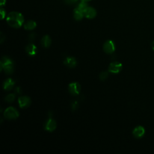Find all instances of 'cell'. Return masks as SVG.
I'll use <instances>...</instances> for the list:
<instances>
[{
    "mask_svg": "<svg viewBox=\"0 0 154 154\" xmlns=\"http://www.w3.org/2000/svg\"><path fill=\"white\" fill-rule=\"evenodd\" d=\"M76 63L77 62L76 59L74 57H67L64 61V64L67 67L70 68L75 67L76 65Z\"/></svg>",
    "mask_w": 154,
    "mask_h": 154,
    "instance_id": "cell-11",
    "label": "cell"
},
{
    "mask_svg": "<svg viewBox=\"0 0 154 154\" xmlns=\"http://www.w3.org/2000/svg\"><path fill=\"white\" fill-rule=\"evenodd\" d=\"M84 16L88 19H93L96 16V10L91 7H88L84 11Z\"/></svg>",
    "mask_w": 154,
    "mask_h": 154,
    "instance_id": "cell-9",
    "label": "cell"
},
{
    "mask_svg": "<svg viewBox=\"0 0 154 154\" xmlns=\"http://www.w3.org/2000/svg\"><path fill=\"white\" fill-rule=\"evenodd\" d=\"M5 2H6V0H1V3H0L1 5V6H2V5H5Z\"/></svg>",
    "mask_w": 154,
    "mask_h": 154,
    "instance_id": "cell-26",
    "label": "cell"
},
{
    "mask_svg": "<svg viewBox=\"0 0 154 154\" xmlns=\"http://www.w3.org/2000/svg\"><path fill=\"white\" fill-rule=\"evenodd\" d=\"M73 16L75 20H80L84 16V12H82V11L76 8L73 11Z\"/></svg>",
    "mask_w": 154,
    "mask_h": 154,
    "instance_id": "cell-14",
    "label": "cell"
},
{
    "mask_svg": "<svg viewBox=\"0 0 154 154\" xmlns=\"http://www.w3.org/2000/svg\"><path fill=\"white\" fill-rule=\"evenodd\" d=\"M152 49H153V50L154 51V41L152 42Z\"/></svg>",
    "mask_w": 154,
    "mask_h": 154,
    "instance_id": "cell-27",
    "label": "cell"
},
{
    "mask_svg": "<svg viewBox=\"0 0 154 154\" xmlns=\"http://www.w3.org/2000/svg\"><path fill=\"white\" fill-rule=\"evenodd\" d=\"M15 92L18 94H20L22 93V89L20 87H17L15 88Z\"/></svg>",
    "mask_w": 154,
    "mask_h": 154,
    "instance_id": "cell-23",
    "label": "cell"
},
{
    "mask_svg": "<svg viewBox=\"0 0 154 154\" xmlns=\"http://www.w3.org/2000/svg\"><path fill=\"white\" fill-rule=\"evenodd\" d=\"M15 99V95L14 94H8L5 98V100L7 102H8V103H11L13 102V100H14Z\"/></svg>",
    "mask_w": 154,
    "mask_h": 154,
    "instance_id": "cell-18",
    "label": "cell"
},
{
    "mask_svg": "<svg viewBox=\"0 0 154 154\" xmlns=\"http://www.w3.org/2000/svg\"><path fill=\"white\" fill-rule=\"evenodd\" d=\"M56 127H57L56 122H55L54 120H53V119H52L50 118V119L47 121V122H46V125H45V129H46V131H48L52 132V131H54Z\"/></svg>",
    "mask_w": 154,
    "mask_h": 154,
    "instance_id": "cell-10",
    "label": "cell"
},
{
    "mask_svg": "<svg viewBox=\"0 0 154 154\" xmlns=\"http://www.w3.org/2000/svg\"><path fill=\"white\" fill-rule=\"evenodd\" d=\"M26 52L29 55H34L37 53V47L34 45V44H29L26 46Z\"/></svg>",
    "mask_w": 154,
    "mask_h": 154,
    "instance_id": "cell-13",
    "label": "cell"
},
{
    "mask_svg": "<svg viewBox=\"0 0 154 154\" xmlns=\"http://www.w3.org/2000/svg\"><path fill=\"white\" fill-rule=\"evenodd\" d=\"M4 69L7 74H11L13 72V63L11 59L3 57L1 61V70Z\"/></svg>",
    "mask_w": 154,
    "mask_h": 154,
    "instance_id": "cell-2",
    "label": "cell"
},
{
    "mask_svg": "<svg viewBox=\"0 0 154 154\" xmlns=\"http://www.w3.org/2000/svg\"><path fill=\"white\" fill-rule=\"evenodd\" d=\"M51 39L48 35H45L42 39V44L45 48H48L51 45Z\"/></svg>",
    "mask_w": 154,
    "mask_h": 154,
    "instance_id": "cell-16",
    "label": "cell"
},
{
    "mask_svg": "<svg viewBox=\"0 0 154 154\" xmlns=\"http://www.w3.org/2000/svg\"><path fill=\"white\" fill-rule=\"evenodd\" d=\"M7 22L11 27L17 28L22 25L24 18L21 13L17 11H11L7 17Z\"/></svg>",
    "mask_w": 154,
    "mask_h": 154,
    "instance_id": "cell-1",
    "label": "cell"
},
{
    "mask_svg": "<svg viewBox=\"0 0 154 154\" xmlns=\"http://www.w3.org/2000/svg\"><path fill=\"white\" fill-rule=\"evenodd\" d=\"M82 1H84V2H88V1H90L91 0H81Z\"/></svg>",
    "mask_w": 154,
    "mask_h": 154,
    "instance_id": "cell-28",
    "label": "cell"
},
{
    "mask_svg": "<svg viewBox=\"0 0 154 154\" xmlns=\"http://www.w3.org/2000/svg\"><path fill=\"white\" fill-rule=\"evenodd\" d=\"M108 76V73L107 72H102L99 75V78L102 81H104Z\"/></svg>",
    "mask_w": 154,
    "mask_h": 154,
    "instance_id": "cell-19",
    "label": "cell"
},
{
    "mask_svg": "<svg viewBox=\"0 0 154 154\" xmlns=\"http://www.w3.org/2000/svg\"><path fill=\"white\" fill-rule=\"evenodd\" d=\"M122 69V64L119 62L111 63L108 67L109 72L112 73H117L121 71Z\"/></svg>",
    "mask_w": 154,
    "mask_h": 154,
    "instance_id": "cell-4",
    "label": "cell"
},
{
    "mask_svg": "<svg viewBox=\"0 0 154 154\" xmlns=\"http://www.w3.org/2000/svg\"><path fill=\"white\" fill-rule=\"evenodd\" d=\"M36 23L34 20H28L24 24V28L26 30H32L36 27Z\"/></svg>",
    "mask_w": 154,
    "mask_h": 154,
    "instance_id": "cell-15",
    "label": "cell"
},
{
    "mask_svg": "<svg viewBox=\"0 0 154 154\" xmlns=\"http://www.w3.org/2000/svg\"><path fill=\"white\" fill-rule=\"evenodd\" d=\"M0 11H1V19H3L5 16V11L2 8H1Z\"/></svg>",
    "mask_w": 154,
    "mask_h": 154,
    "instance_id": "cell-20",
    "label": "cell"
},
{
    "mask_svg": "<svg viewBox=\"0 0 154 154\" xmlns=\"http://www.w3.org/2000/svg\"><path fill=\"white\" fill-rule=\"evenodd\" d=\"M144 134H145V129L141 126H138L135 127L134 129L132 132L133 135L137 138H141L142 137H143Z\"/></svg>",
    "mask_w": 154,
    "mask_h": 154,
    "instance_id": "cell-8",
    "label": "cell"
},
{
    "mask_svg": "<svg viewBox=\"0 0 154 154\" xmlns=\"http://www.w3.org/2000/svg\"><path fill=\"white\" fill-rule=\"evenodd\" d=\"M115 49V44L112 40H108L103 45V50L106 53L111 54L114 52Z\"/></svg>",
    "mask_w": 154,
    "mask_h": 154,
    "instance_id": "cell-6",
    "label": "cell"
},
{
    "mask_svg": "<svg viewBox=\"0 0 154 154\" xmlns=\"http://www.w3.org/2000/svg\"><path fill=\"white\" fill-rule=\"evenodd\" d=\"M88 4H87V2H84V1H81V2H79L77 6V8L79 9V10L82 11V12H84L85 9L88 7Z\"/></svg>",
    "mask_w": 154,
    "mask_h": 154,
    "instance_id": "cell-17",
    "label": "cell"
},
{
    "mask_svg": "<svg viewBox=\"0 0 154 154\" xmlns=\"http://www.w3.org/2000/svg\"><path fill=\"white\" fill-rule=\"evenodd\" d=\"M64 1L68 4H73L78 1V0H64Z\"/></svg>",
    "mask_w": 154,
    "mask_h": 154,
    "instance_id": "cell-21",
    "label": "cell"
},
{
    "mask_svg": "<svg viewBox=\"0 0 154 154\" xmlns=\"http://www.w3.org/2000/svg\"><path fill=\"white\" fill-rule=\"evenodd\" d=\"M15 82L11 78H8L3 84V88L5 90H10L13 88Z\"/></svg>",
    "mask_w": 154,
    "mask_h": 154,
    "instance_id": "cell-12",
    "label": "cell"
},
{
    "mask_svg": "<svg viewBox=\"0 0 154 154\" xmlns=\"http://www.w3.org/2000/svg\"><path fill=\"white\" fill-rule=\"evenodd\" d=\"M18 103L20 108H26L30 105L31 99L27 96H21L18 99Z\"/></svg>",
    "mask_w": 154,
    "mask_h": 154,
    "instance_id": "cell-7",
    "label": "cell"
},
{
    "mask_svg": "<svg viewBox=\"0 0 154 154\" xmlns=\"http://www.w3.org/2000/svg\"><path fill=\"white\" fill-rule=\"evenodd\" d=\"M5 38V36H4V35L2 34V33H1V42L2 43L4 40Z\"/></svg>",
    "mask_w": 154,
    "mask_h": 154,
    "instance_id": "cell-25",
    "label": "cell"
},
{
    "mask_svg": "<svg viewBox=\"0 0 154 154\" xmlns=\"http://www.w3.org/2000/svg\"><path fill=\"white\" fill-rule=\"evenodd\" d=\"M69 91L72 95L79 94L81 91V85L78 82H72L69 85Z\"/></svg>",
    "mask_w": 154,
    "mask_h": 154,
    "instance_id": "cell-5",
    "label": "cell"
},
{
    "mask_svg": "<svg viewBox=\"0 0 154 154\" xmlns=\"http://www.w3.org/2000/svg\"><path fill=\"white\" fill-rule=\"evenodd\" d=\"M77 105H78V102H75L72 103V108L73 110L76 109L77 108Z\"/></svg>",
    "mask_w": 154,
    "mask_h": 154,
    "instance_id": "cell-24",
    "label": "cell"
},
{
    "mask_svg": "<svg viewBox=\"0 0 154 154\" xmlns=\"http://www.w3.org/2000/svg\"><path fill=\"white\" fill-rule=\"evenodd\" d=\"M19 114L18 111L13 107L7 108L4 112V117L8 120L16 119L19 117Z\"/></svg>",
    "mask_w": 154,
    "mask_h": 154,
    "instance_id": "cell-3",
    "label": "cell"
},
{
    "mask_svg": "<svg viewBox=\"0 0 154 154\" xmlns=\"http://www.w3.org/2000/svg\"><path fill=\"white\" fill-rule=\"evenodd\" d=\"M35 38V33H31L29 35V40H34V38Z\"/></svg>",
    "mask_w": 154,
    "mask_h": 154,
    "instance_id": "cell-22",
    "label": "cell"
}]
</instances>
